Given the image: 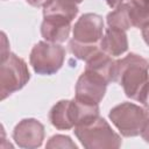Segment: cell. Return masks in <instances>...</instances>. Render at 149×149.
I'll use <instances>...</instances> for the list:
<instances>
[{"mask_svg": "<svg viewBox=\"0 0 149 149\" xmlns=\"http://www.w3.org/2000/svg\"><path fill=\"white\" fill-rule=\"evenodd\" d=\"M114 81L122 86L128 98L139 101L149 84V61L135 52L118 59Z\"/></svg>", "mask_w": 149, "mask_h": 149, "instance_id": "obj_1", "label": "cell"}, {"mask_svg": "<svg viewBox=\"0 0 149 149\" xmlns=\"http://www.w3.org/2000/svg\"><path fill=\"white\" fill-rule=\"evenodd\" d=\"M74 135L86 149L119 148L122 144L121 136L115 133L104 118L94 120L73 128Z\"/></svg>", "mask_w": 149, "mask_h": 149, "instance_id": "obj_2", "label": "cell"}, {"mask_svg": "<svg viewBox=\"0 0 149 149\" xmlns=\"http://www.w3.org/2000/svg\"><path fill=\"white\" fill-rule=\"evenodd\" d=\"M149 116V111L133 102H121L109 111L108 118L125 137H134L141 130Z\"/></svg>", "mask_w": 149, "mask_h": 149, "instance_id": "obj_3", "label": "cell"}, {"mask_svg": "<svg viewBox=\"0 0 149 149\" xmlns=\"http://www.w3.org/2000/svg\"><path fill=\"white\" fill-rule=\"evenodd\" d=\"M30 79L27 63L17 55L10 52L0 63V95L1 100L20 91Z\"/></svg>", "mask_w": 149, "mask_h": 149, "instance_id": "obj_4", "label": "cell"}, {"mask_svg": "<svg viewBox=\"0 0 149 149\" xmlns=\"http://www.w3.org/2000/svg\"><path fill=\"white\" fill-rule=\"evenodd\" d=\"M65 59V49L59 43L47 41L37 42L29 55V63L33 70L41 76L55 74Z\"/></svg>", "mask_w": 149, "mask_h": 149, "instance_id": "obj_5", "label": "cell"}, {"mask_svg": "<svg viewBox=\"0 0 149 149\" xmlns=\"http://www.w3.org/2000/svg\"><path fill=\"white\" fill-rule=\"evenodd\" d=\"M108 84L109 83L98 73L90 70H84L77 80L74 98L80 101L99 105L105 97Z\"/></svg>", "mask_w": 149, "mask_h": 149, "instance_id": "obj_6", "label": "cell"}, {"mask_svg": "<svg viewBox=\"0 0 149 149\" xmlns=\"http://www.w3.org/2000/svg\"><path fill=\"white\" fill-rule=\"evenodd\" d=\"M105 31L104 20L99 14H83L73 26L72 40L85 44H99Z\"/></svg>", "mask_w": 149, "mask_h": 149, "instance_id": "obj_7", "label": "cell"}, {"mask_svg": "<svg viewBox=\"0 0 149 149\" xmlns=\"http://www.w3.org/2000/svg\"><path fill=\"white\" fill-rule=\"evenodd\" d=\"M13 140L20 148H38L44 140V126L37 119H23L15 126L13 130Z\"/></svg>", "mask_w": 149, "mask_h": 149, "instance_id": "obj_8", "label": "cell"}, {"mask_svg": "<svg viewBox=\"0 0 149 149\" xmlns=\"http://www.w3.org/2000/svg\"><path fill=\"white\" fill-rule=\"evenodd\" d=\"M72 20L61 14H43L41 35L47 42L63 43L71 31Z\"/></svg>", "mask_w": 149, "mask_h": 149, "instance_id": "obj_9", "label": "cell"}, {"mask_svg": "<svg viewBox=\"0 0 149 149\" xmlns=\"http://www.w3.org/2000/svg\"><path fill=\"white\" fill-rule=\"evenodd\" d=\"M50 123L59 130H69L76 127V113L73 99L59 100L49 112Z\"/></svg>", "mask_w": 149, "mask_h": 149, "instance_id": "obj_10", "label": "cell"}, {"mask_svg": "<svg viewBox=\"0 0 149 149\" xmlns=\"http://www.w3.org/2000/svg\"><path fill=\"white\" fill-rule=\"evenodd\" d=\"M102 51L112 57H118L123 55L128 50V38L126 30L108 27L105 29L102 38L99 43Z\"/></svg>", "mask_w": 149, "mask_h": 149, "instance_id": "obj_11", "label": "cell"}, {"mask_svg": "<svg viewBox=\"0 0 149 149\" xmlns=\"http://www.w3.org/2000/svg\"><path fill=\"white\" fill-rule=\"evenodd\" d=\"M115 59L102 51L100 48L85 62V70L93 71L105 78L108 83L114 81V70H115Z\"/></svg>", "mask_w": 149, "mask_h": 149, "instance_id": "obj_12", "label": "cell"}, {"mask_svg": "<svg viewBox=\"0 0 149 149\" xmlns=\"http://www.w3.org/2000/svg\"><path fill=\"white\" fill-rule=\"evenodd\" d=\"M125 5L132 28L142 29L149 22V0H129Z\"/></svg>", "mask_w": 149, "mask_h": 149, "instance_id": "obj_13", "label": "cell"}, {"mask_svg": "<svg viewBox=\"0 0 149 149\" xmlns=\"http://www.w3.org/2000/svg\"><path fill=\"white\" fill-rule=\"evenodd\" d=\"M78 10V5L65 0H51L43 7V14H61L72 21L77 16Z\"/></svg>", "mask_w": 149, "mask_h": 149, "instance_id": "obj_14", "label": "cell"}, {"mask_svg": "<svg viewBox=\"0 0 149 149\" xmlns=\"http://www.w3.org/2000/svg\"><path fill=\"white\" fill-rule=\"evenodd\" d=\"M106 21H107L108 27L119 28V29H122L126 31L132 28L125 2L121 3L120 6H118L116 8H114V10H112L111 13H108Z\"/></svg>", "mask_w": 149, "mask_h": 149, "instance_id": "obj_15", "label": "cell"}, {"mask_svg": "<svg viewBox=\"0 0 149 149\" xmlns=\"http://www.w3.org/2000/svg\"><path fill=\"white\" fill-rule=\"evenodd\" d=\"M99 48H100L99 44H85V43L77 42L74 40H71L69 42V50H70V52L76 58L81 59L84 62H86Z\"/></svg>", "mask_w": 149, "mask_h": 149, "instance_id": "obj_16", "label": "cell"}, {"mask_svg": "<svg viewBox=\"0 0 149 149\" xmlns=\"http://www.w3.org/2000/svg\"><path fill=\"white\" fill-rule=\"evenodd\" d=\"M47 148H71V149H77V144L71 140L70 136L65 135H54L49 139L47 142Z\"/></svg>", "mask_w": 149, "mask_h": 149, "instance_id": "obj_17", "label": "cell"}, {"mask_svg": "<svg viewBox=\"0 0 149 149\" xmlns=\"http://www.w3.org/2000/svg\"><path fill=\"white\" fill-rule=\"evenodd\" d=\"M9 42L6 37L5 33H1V62L5 61L9 56Z\"/></svg>", "mask_w": 149, "mask_h": 149, "instance_id": "obj_18", "label": "cell"}, {"mask_svg": "<svg viewBox=\"0 0 149 149\" xmlns=\"http://www.w3.org/2000/svg\"><path fill=\"white\" fill-rule=\"evenodd\" d=\"M139 102H141V104L144 106V108H147V109L149 111V84H148V86L146 87L143 94L141 95V99L139 100Z\"/></svg>", "mask_w": 149, "mask_h": 149, "instance_id": "obj_19", "label": "cell"}, {"mask_svg": "<svg viewBox=\"0 0 149 149\" xmlns=\"http://www.w3.org/2000/svg\"><path fill=\"white\" fill-rule=\"evenodd\" d=\"M140 135L142 136V139L147 143H149V116H148V119H147V121H146V123H144V126H143Z\"/></svg>", "mask_w": 149, "mask_h": 149, "instance_id": "obj_20", "label": "cell"}, {"mask_svg": "<svg viewBox=\"0 0 149 149\" xmlns=\"http://www.w3.org/2000/svg\"><path fill=\"white\" fill-rule=\"evenodd\" d=\"M51 0H26V2H28L33 7H44Z\"/></svg>", "mask_w": 149, "mask_h": 149, "instance_id": "obj_21", "label": "cell"}, {"mask_svg": "<svg viewBox=\"0 0 149 149\" xmlns=\"http://www.w3.org/2000/svg\"><path fill=\"white\" fill-rule=\"evenodd\" d=\"M141 33H142V37H143L144 42H146L147 45L149 47V22L141 29Z\"/></svg>", "mask_w": 149, "mask_h": 149, "instance_id": "obj_22", "label": "cell"}, {"mask_svg": "<svg viewBox=\"0 0 149 149\" xmlns=\"http://www.w3.org/2000/svg\"><path fill=\"white\" fill-rule=\"evenodd\" d=\"M105 1H106V3L108 5V7H111L112 9H114V8H116L118 6H120L121 3H123L125 0H105Z\"/></svg>", "mask_w": 149, "mask_h": 149, "instance_id": "obj_23", "label": "cell"}, {"mask_svg": "<svg viewBox=\"0 0 149 149\" xmlns=\"http://www.w3.org/2000/svg\"><path fill=\"white\" fill-rule=\"evenodd\" d=\"M65 1H69V2H72V3H76V5H79L83 2V0H65Z\"/></svg>", "mask_w": 149, "mask_h": 149, "instance_id": "obj_24", "label": "cell"}]
</instances>
